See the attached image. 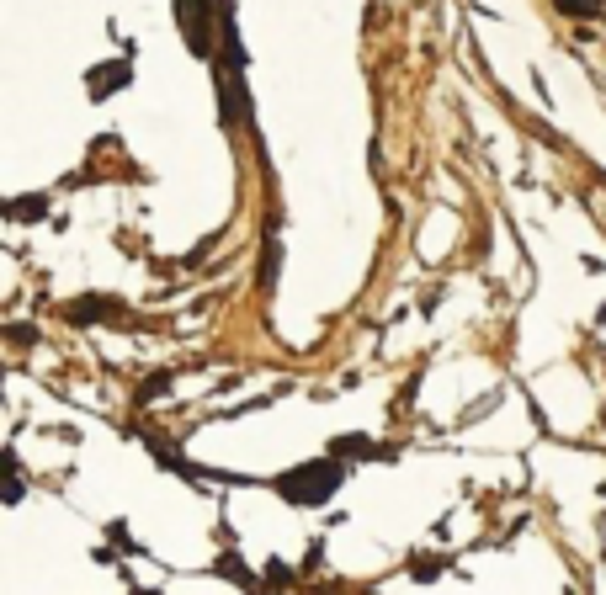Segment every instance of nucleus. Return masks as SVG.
<instances>
[{"label": "nucleus", "instance_id": "3", "mask_svg": "<svg viewBox=\"0 0 606 595\" xmlns=\"http://www.w3.org/2000/svg\"><path fill=\"white\" fill-rule=\"evenodd\" d=\"M128 80H133V64H128V59H112V64H96V69L85 74V90L101 101V96H112L117 85H128Z\"/></svg>", "mask_w": 606, "mask_h": 595}, {"label": "nucleus", "instance_id": "1", "mask_svg": "<svg viewBox=\"0 0 606 595\" xmlns=\"http://www.w3.org/2000/svg\"><path fill=\"white\" fill-rule=\"evenodd\" d=\"M346 484V458H319V463H303V468H287L277 474V495L287 505H325L335 489Z\"/></svg>", "mask_w": 606, "mask_h": 595}, {"label": "nucleus", "instance_id": "2", "mask_svg": "<svg viewBox=\"0 0 606 595\" xmlns=\"http://www.w3.org/2000/svg\"><path fill=\"white\" fill-rule=\"evenodd\" d=\"M208 16H213V5H208V0H181V32H186V43H192V53H197V59H213Z\"/></svg>", "mask_w": 606, "mask_h": 595}, {"label": "nucleus", "instance_id": "6", "mask_svg": "<svg viewBox=\"0 0 606 595\" xmlns=\"http://www.w3.org/2000/svg\"><path fill=\"white\" fill-rule=\"evenodd\" d=\"M330 452H335V458H373L378 447H373V442H362V436H335V442H330Z\"/></svg>", "mask_w": 606, "mask_h": 595}, {"label": "nucleus", "instance_id": "5", "mask_svg": "<svg viewBox=\"0 0 606 595\" xmlns=\"http://www.w3.org/2000/svg\"><path fill=\"white\" fill-rule=\"evenodd\" d=\"M5 213H11L16 223H32V218H43V213H48V197H43V192H32V197H11V202H5Z\"/></svg>", "mask_w": 606, "mask_h": 595}, {"label": "nucleus", "instance_id": "7", "mask_svg": "<svg viewBox=\"0 0 606 595\" xmlns=\"http://www.w3.org/2000/svg\"><path fill=\"white\" fill-rule=\"evenodd\" d=\"M564 16H602L606 11V0H554Z\"/></svg>", "mask_w": 606, "mask_h": 595}, {"label": "nucleus", "instance_id": "4", "mask_svg": "<svg viewBox=\"0 0 606 595\" xmlns=\"http://www.w3.org/2000/svg\"><path fill=\"white\" fill-rule=\"evenodd\" d=\"M117 314H122V309H117L112 298H80V303L69 309L75 325H96V319H117Z\"/></svg>", "mask_w": 606, "mask_h": 595}]
</instances>
